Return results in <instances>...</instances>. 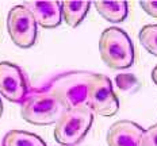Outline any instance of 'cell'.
<instances>
[{
	"instance_id": "cell-1",
	"label": "cell",
	"mask_w": 157,
	"mask_h": 146,
	"mask_svg": "<svg viewBox=\"0 0 157 146\" xmlns=\"http://www.w3.org/2000/svg\"><path fill=\"white\" fill-rule=\"evenodd\" d=\"M94 73L84 70L67 72L56 76L46 89L57 97L67 110L88 107V85Z\"/></svg>"
},
{
	"instance_id": "cell-2",
	"label": "cell",
	"mask_w": 157,
	"mask_h": 146,
	"mask_svg": "<svg viewBox=\"0 0 157 146\" xmlns=\"http://www.w3.org/2000/svg\"><path fill=\"white\" fill-rule=\"evenodd\" d=\"M99 51L103 62L111 69H126L134 62L133 42L127 32L119 27H109L102 32Z\"/></svg>"
},
{
	"instance_id": "cell-3",
	"label": "cell",
	"mask_w": 157,
	"mask_h": 146,
	"mask_svg": "<svg viewBox=\"0 0 157 146\" xmlns=\"http://www.w3.org/2000/svg\"><path fill=\"white\" fill-rule=\"evenodd\" d=\"M67 111L65 106L48 89H41L27 95L22 103L21 115L26 122L37 126L57 123Z\"/></svg>"
},
{
	"instance_id": "cell-4",
	"label": "cell",
	"mask_w": 157,
	"mask_h": 146,
	"mask_svg": "<svg viewBox=\"0 0 157 146\" xmlns=\"http://www.w3.org/2000/svg\"><path fill=\"white\" fill-rule=\"evenodd\" d=\"M94 114L88 107L67 110L54 127V138L60 145L75 146L90 131Z\"/></svg>"
},
{
	"instance_id": "cell-5",
	"label": "cell",
	"mask_w": 157,
	"mask_h": 146,
	"mask_svg": "<svg viewBox=\"0 0 157 146\" xmlns=\"http://www.w3.org/2000/svg\"><path fill=\"white\" fill-rule=\"evenodd\" d=\"M88 108L100 116H113L119 110V100L107 76L94 73L88 85Z\"/></svg>"
},
{
	"instance_id": "cell-6",
	"label": "cell",
	"mask_w": 157,
	"mask_h": 146,
	"mask_svg": "<svg viewBox=\"0 0 157 146\" xmlns=\"http://www.w3.org/2000/svg\"><path fill=\"white\" fill-rule=\"evenodd\" d=\"M37 22L23 6H14L7 16V30L12 42L19 47H31L37 39Z\"/></svg>"
},
{
	"instance_id": "cell-7",
	"label": "cell",
	"mask_w": 157,
	"mask_h": 146,
	"mask_svg": "<svg viewBox=\"0 0 157 146\" xmlns=\"http://www.w3.org/2000/svg\"><path fill=\"white\" fill-rule=\"evenodd\" d=\"M0 95L14 103H23L27 97V83L23 72L7 61L0 62Z\"/></svg>"
},
{
	"instance_id": "cell-8",
	"label": "cell",
	"mask_w": 157,
	"mask_h": 146,
	"mask_svg": "<svg viewBox=\"0 0 157 146\" xmlns=\"http://www.w3.org/2000/svg\"><path fill=\"white\" fill-rule=\"evenodd\" d=\"M109 146H145V130L132 121H118L107 131Z\"/></svg>"
},
{
	"instance_id": "cell-9",
	"label": "cell",
	"mask_w": 157,
	"mask_h": 146,
	"mask_svg": "<svg viewBox=\"0 0 157 146\" xmlns=\"http://www.w3.org/2000/svg\"><path fill=\"white\" fill-rule=\"evenodd\" d=\"M26 7L34 16L37 24L45 28H54L60 26L63 21L61 15V3L56 0H45V2H25Z\"/></svg>"
},
{
	"instance_id": "cell-10",
	"label": "cell",
	"mask_w": 157,
	"mask_h": 146,
	"mask_svg": "<svg viewBox=\"0 0 157 146\" xmlns=\"http://www.w3.org/2000/svg\"><path fill=\"white\" fill-rule=\"evenodd\" d=\"M61 3V15L69 27H77L87 16L91 7L88 0H64Z\"/></svg>"
},
{
	"instance_id": "cell-11",
	"label": "cell",
	"mask_w": 157,
	"mask_h": 146,
	"mask_svg": "<svg viewBox=\"0 0 157 146\" xmlns=\"http://www.w3.org/2000/svg\"><path fill=\"white\" fill-rule=\"evenodd\" d=\"M94 4L98 14L113 23H119V22L125 21L127 14H129L127 2H123V0H115V2L96 0V2H94Z\"/></svg>"
},
{
	"instance_id": "cell-12",
	"label": "cell",
	"mask_w": 157,
	"mask_h": 146,
	"mask_svg": "<svg viewBox=\"0 0 157 146\" xmlns=\"http://www.w3.org/2000/svg\"><path fill=\"white\" fill-rule=\"evenodd\" d=\"M3 146H46L38 135L22 130H11L3 138Z\"/></svg>"
},
{
	"instance_id": "cell-13",
	"label": "cell",
	"mask_w": 157,
	"mask_h": 146,
	"mask_svg": "<svg viewBox=\"0 0 157 146\" xmlns=\"http://www.w3.org/2000/svg\"><path fill=\"white\" fill-rule=\"evenodd\" d=\"M140 42L150 54L157 57V24H146L140 30Z\"/></svg>"
},
{
	"instance_id": "cell-14",
	"label": "cell",
	"mask_w": 157,
	"mask_h": 146,
	"mask_svg": "<svg viewBox=\"0 0 157 146\" xmlns=\"http://www.w3.org/2000/svg\"><path fill=\"white\" fill-rule=\"evenodd\" d=\"M145 146H157V123L145 130Z\"/></svg>"
},
{
	"instance_id": "cell-15",
	"label": "cell",
	"mask_w": 157,
	"mask_h": 146,
	"mask_svg": "<svg viewBox=\"0 0 157 146\" xmlns=\"http://www.w3.org/2000/svg\"><path fill=\"white\" fill-rule=\"evenodd\" d=\"M140 6L146 14H149L153 18H157V2L156 0H142L140 2Z\"/></svg>"
},
{
	"instance_id": "cell-16",
	"label": "cell",
	"mask_w": 157,
	"mask_h": 146,
	"mask_svg": "<svg viewBox=\"0 0 157 146\" xmlns=\"http://www.w3.org/2000/svg\"><path fill=\"white\" fill-rule=\"evenodd\" d=\"M152 80H153V83L157 85V65L153 68V70H152Z\"/></svg>"
},
{
	"instance_id": "cell-17",
	"label": "cell",
	"mask_w": 157,
	"mask_h": 146,
	"mask_svg": "<svg viewBox=\"0 0 157 146\" xmlns=\"http://www.w3.org/2000/svg\"><path fill=\"white\" fill-rule=\"evenodd\" d=\"M3 114V103H2V99H0V116Z\"/></svg>"
}]
</instances>
